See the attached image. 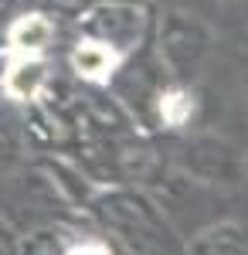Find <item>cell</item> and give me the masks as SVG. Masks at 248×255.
I'll list each match as a JSON object with an SVG mask.
<instances>
[{"mask_svg":"<svg viewBox=\"0 0 248 255\" xmlns=\"http://www.w3.org/2000/svg\"><path fill=\"white\" fill-rule=\"evenodd\" d=\"M82 24H85V31H89L92 38L109 41L113 48L126 51V48H133L136 41H139V34H143V7H136V3H119V0L99 3V7H92V10L82 17Z\"/></svg>","mask_w":248,"mask_h":255,"instance_id":"obj_1","label":"cell"},{"mask_svg":"<svg viewBox=\"0 0 248 255\" xmlns=\"http://www.w3.org/2000/svg\"><path fill=\"white\" fill-rule=\"evenodd\" d=\"M48 79L51 65L44 61V55H14L0 75V89L14 102H34L48 89Z\"/></svg>","mask_w":248,"mask_h":255,"instance_id":"obj_2","label":"cell"},{"mask_svg":"<svg viewBox=\"0 0 248 255\" xmlns=\"http://www.w3.org/2000/svg\"><path fill=\"white\" fill-rule=\"evenodd\" d=\"M68 255H109V249L102 242H82L75 249H68Z\"/></svg>","mask_w":248,"mask_h":255,"instance_id":"obj_6","label":"cell"},{"mask_svg":"<svg viewBox=\"0 0 248 255\" xmlns=\"http://www.w3.org/2000/svg\"><path fill=\"white\" fill-rule=\"evenodd\" d=\"M61 3H72V0H61Z\"/></svg>","mask_w":248,"mask_h":255,"instance_id":"obj_7","label":"cell"},{"mask_svg":"<svg viewBox=\"0 0 248 255\" xmlns=\"http://www.w3.org/2000/svg\"><path fill=\"white\" fill-rule=\"evenodd\" d=\"M51 41H55V20L41 10H27L7 27V48L14 55H44Z\"/></svg>","mask_w":248,"mask_h":255,"instance_id":"obj_4","label":"cell"},{"mask_svg":"<svg viewBox=\"0 0 248 255\" xmlns=\"http://www.w3.org/2000/svg\"><path fill=\"white\" fill-rule=\"evenodd\" d=\"M160 48L167 51V58H194L208 48V31L194 14H170L167 24L160 27Z\"/></svg>","mask_w":248,"mask_h":255,"instance_id":"obj_5","label":"cell"},{"mask_svg":"<svg viewBox=\"0 0 248 255\" xmlns=\"http://www.w3.org/2000/svg\"><path fill=\"white\" fill-rule=\"evenodd\" d=\"M68 61H72V72H75L78 79H85V82H109V79H113V72L123 65V51L113 48L109 41H99V38H92V34H85V38L72 48Z\"/></svg>","mask_w":248,"mask_h":255,"instance_id":"obj_3","label":"cell"}]
</instances>
